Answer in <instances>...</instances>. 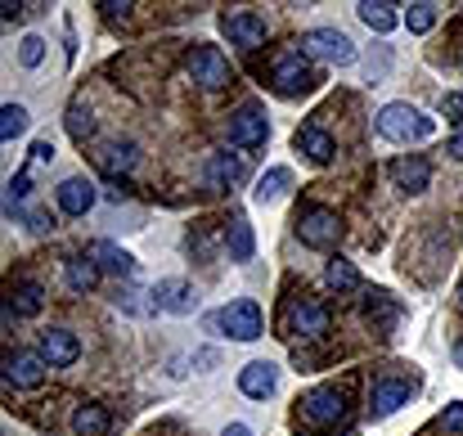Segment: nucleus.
Wrapping results in <instances>:
<instances>
[{"label": "nucleus", "mask_w": 463, "mask_h": 436, "mask_svg": "<svg viewBox=\"0 0 463 436\" xmlns=\"http://www.w3.org/2000/svg\"><path fill=\"white\" fill-rule=\"evenodd\" d=\"M239 175H243V162H239V157H230V153H212V157H207V189L221 194V189H230Z\"/></svg>", "instance_id": "22"}, {"label": "nucleus", "mask_w": 463, "mask_h": 436, "mask_svg": "<svg viewBox=\"0 0 463 436\" xmlns=\"http://www.w3.org/2000/svg\"><path fill=\"white\" fill-rule=\"evenodd\" d=\"M41 59H45V41H41V36H23L18 63H23V68H41Z\"/></svg>", "instance_id": "32"}, {"label": "nucleus", "mask_w": 463, "mask_h": 436, "mask_svg": "<svg viewBox=\"0 0 463 436\" xmlns=\"http://www.w3.org/2000/svg\"><path fill=\"white\" fill-rule=\"evenodd\" d=\"M459 306H463V289H459Z\"/></svg>", "instance_id": "41"}, {"label": "nucleus", "mask_w": 463, "mask_h": 436, "mask_svg": "<svg viewBox=\"0 0 463 436\" xmlns=\"http://www.w3.org/2000/svg\"><path fill=\"white\" fill-rule=\"evenodd\" d=\"M455 355H459V365H463V342H459V351H455Z\"/></svg>", "instance_id": "40"}, {"label": "nucleus", "mask_w": 463, "mask_h": 436, "mask_svg": "<svg viewBox=\"0 0 463 436\" xmlns=\"http://www.w3.org/2000/svg\"><path fill=\"white\" fill-rule=\"evenodd\" d=\"M298 45H302L307 59H319V63H337V68L355 63V45H351V36L337 32V27H310Z\"/></svg>", "instance_id": "5"}, {"label": "nucleus", "mask_w": 463, "mask_h": 436, "mask_svg": "<svg viewBox=\"0 0 463 436\" xmlns=\"http://www.w3.org/2000/svg\"><path fill=\"white\" fill-rule=\"evenodd\" d=\"M207 324H212V328H221V333H225V337H234V342H257V337H261V306L243 297V301L221 306Z\"/></svg>", "instance_id": "4"}, {"label": "nucleus", "mask_w": 463, "mask_h": 436, "mask_svg": "<svg viewBox=\"0 0 463 436\" xmlns=\"http://www.w3.org/2000/svg\"><path fill=\"white\" fill-rule=\"evenodd\" d=\"M221 436H252V428H243V423H230Z\"/></svg>", "instance_id": "39"}, {"label": "nucleus", "mask_w": 463, "mask_h": 436, "mask_svg": "<svg viewBox=\"0 0 463 436\" xmlns=\"http://www.w3.org/2000/svg\"><path fill=\"white\" fill-rule=\"evenodd\" d=\"M95 284H99V266H95V257H72V261H68V289L90 292Z\"/></svg>", "instance_id": "27"}, {"label": "nucleus", "mask_w": 463, "mask_h": 436, "mask_svg": "<svg viewBox=\"0 0 463 436\" xmlns=\"http://www.w3.org/2000/svg\"><path fill=\"white\" fill-rule=\"evenodd\" d=\"M405 401H410V378L383 374V378L373 383V392H369V414H373V419H387V414H396Z\"/></svg>", "instance_id": "12"}, {"label": "nucleus", "mask_w": 463, "mask_h": 436, "mask_svg": "<svg viewBox=\"0 0 463 436\" xmlns=\"http://www.w3.org/2000/svg\"><path fill=\"white\" fill-rule=\"evenodd\" d=\"M41 360H45L50 369H68V365H77V360H81V342H77V333H68V328H45V333H41Z\"/></svg>", "instance_id": "13"}, {"label": "nucleus", "mask_w": 463, "mask_h": 436, "mask_svg": "<svg viewBox=\"0 0 463 436\" xmlns=\"http://www.w3.org/2000/svg\"><path fill=\"white\" fill-rule=\"evenodd\" d=\"M95 162H99L109 175H127V171L136 166V145H131V140H113V145H104L95 153Z\"/></svg>", "instance_id": "23"}, {"label": "nucleus", "mask_w": 463, "mask_h": 436, "mask_svg": "<svg viewBox=\"0 0 463 436\" xmlns=\"http://www.w3.org/2000/svg\"><path fill=\"white\" fill-rule=\"evenodd\" d=\"M41 306H45V289H41L36 280H18V284L9 289V315L32 319V315H41Z\"/></svg>", "instance_id": "19"}, {"label": "nucleus", "mask_w": 463, "mask_h": 436, "mask_svg": "<svg viewBox=\"0 0 463 436\" xmlns=\"http://www.w3.org/2000/svg\"><path fill=\"white\" fill-rule=\"evenodd\" d=\"M284 324H288V333H293V337H324V333H328V324H333V315H328V306H324V301H315V297H298V301H288Z\"/></svg>", "instance_id": "9"}, {"label": "nucleus", "mask_w": 463, "mask_h": 436, "mask_svg": "<svg viewBox=\"0 0 463 436\" xmlns=\"http://www.w3.org/2000/svg\"><path fill=\"white\" fill-rule=\"evenodd\" d=\"M405 23H410V32H432L437 27V5H410V14H405Z\"/></svg>", "instance_id": "31"}, {"label": "nucleus", "mask_w": 463, "mask_h": 436, "mask_svg": "<svg viewBox=\"0 0 463 436\" xmlns=\"http://www.w3.org/2000/svg\"><path fill=\"white\" fill-rule=\"evenodd\" d=\"M27 131V109L23 104H5L0 109V140L9 145V140H18Z\"/></svg>", "instance_id": "30"}, {"label": "nucleus", "mask_w": 463, "mask_h": 436, "mask_svg": "<svg viewBox=\"0 0 463 436\" xmlns=\"http://www.w3.org/2000/svg\"><path fill=\"white\" fill-rule=\"evenodd\" d=\"M275 387H279V369L270 360H252L239 369V392L248 401H266V396H275Z\"/></svg>", "instance_id": "15"}, {"label": "nucleus", "mask_w": 463, "mask_h": 436, "mask_svg": "<svg viewBox=\"0 0 463 436\" xmlns=\"http://www.w3.org/2000/svg\"><path fill=\"white\" fill-rule=\"evenodd\" d=\"M221 32L230 36V45H239V50H261L266 45V36H270V23H266V14H252V9H239V14H225L221 18Z\"/></svg>", "instance_id": "8"}, {"label": "nucleus", "mask_w": 463, "mask_h": 436, "mask_svg": "<svg viewBox=\"0 0 463 436\" xmlns=\"http://www.w3.org/2000/svg\"><path fill=\"white\" fill-rule=\"evenodd\" d=\"M131 9H136L131 0H104V5H99V14H104L109 23H118V18L127 23V18H131Z\"/></svg>", "instance_id": "33"}, {"label": "nucleus", "mask_w": 463, "mask_h": 436, "mask_svg": "<svg viewBox=\"0 0 463 436\" xmlns=\"http://www.w3.org/2000/svg\"><path fill=\"white\" fill-rule=\"evenodd\" d=\"M324 280H328V289L333 292H355L360 289V270H355L351 261H342V257H333V261H328Z\"/></svg>", "instance_id": "28"}, {"label": "nucleus", "mask_w": 463, "mask_h": 436, "mask_svg": "<svg viewBox=\"0 0 463 436\" xmlns=\"http://www.w3.org/2000/svg\"><path fill=\"white\" fill-rule=\"evenodd\" d=\"M270 86L284 95V100H293V95H302L315 86V72H310V59L302 54V45H284L275 59H270Z\"/></svg>", "instance_id": "2"}, {"label": "nucleus", "mask_w": 463, "mask_h": 436, "mask_svg": "<svg viewBox=\"0 0 463 436\" xmlns=\"http://www.w3.org/2000/svg\"><path fill=\"white\" fill-rule=\"evenodd\" d=\"M298 405H302V419L315 432H328V428H337L346 419V396L337 387H310Z\"/></svg>", "instance_id": "6"}, {"label": "nucleus", "mask_w": 463, "mask_h": 436, "mask_svg": "<svg viewBox=\"0 0 463 436\" xmlns=\"http://www.w3.org/2000/svg\"><path fill=\"white\" fill-rule=\"evenodd\" d=\"M45 369L50 365L41 355H32V351H9L5 355V383L18 387V392H36L45 383Z\"/></svg>", "instance_id": "11"}, {"label": "nucleus", "mask_w": 463, "mask_h": 436, "mask_svg": "<svg viewBox=\"0 0 463 436\" xmlns=\"http://www.w3.org/2000/svg\"><path fill=\"white\" fill-rule=\"evenodd\" d=\"M184 72H189V81L203 86V90H225V86L234 81V68H230V59H225L216 45H194V50L184 54Z\"/></svg>", "instance_id": "3"}, {"label": "nucleus", "mask_w": 463, "mask_h": 436, "mask_svg": "<svg viewBox=\"0 0 463 436\" xmlns=\"http://www.w3.org/2000/svg\"><path fill=\"white\" fill-rule=\"evenodd\" d=\"M441 113H446V118H450V122H463V95H459V90H455V95H446V100H441Z\"/></svg>", "instance_id": "35"}, {"label": "nucleus", "mask_w": 463, "mask_h": 436, "mask_svg": "<svg viewBox=\"0 0 463 436\" xmlns=\"http://www.w3.org/2000/svg\"><path fill=\"white\" fill-rule=\"evenodd\" d=\"M72 432L104 436L109 432V410H104V405H77V410H72Z\"/></svg>", "instance_id": "26"}, {"label": "nucleus", "mask_w": 463, "mask_h": 436, "mask_svg": "<svg viewBox=\"0 0 463 436\" xmlns=\"http://www.w3.org/2000/svg\"><path fill=\"white\" fill-rule=\"evenodd\" d=\"M0 18H5V23H14V18H23V5H14V0H5V5H0Z\"/></svg>", "instance_id": "37"}, {"label": "nucleus", "mask_w": 463, "mask_h": 436, "mask_svg": "<svg viewBox=\"0 0 463 436\" xmlns=\"http://www.w3.org/2000/svg\"><path fill=\"white\" fill-rule=\"evenodd\" d=\"M446 153H450L455 162H463V131H459V136H455V140H446Z\"/></svg>", "instance_id": "38"}, {"label": "nucleus", "mask_w": 463, "mask_h": 436, "mask_svg": "<svg viewBox=\"0 0 463 436\" xmlns=\"http://www.w3.org/2000/svg\"><path fill=\"white\" fill-rule=\"evenodd\" d=\"M149 297H154L157 310H166V315H194L198 310V292L184 280H162V284H154Z\"/></svg>", "instance_id": "14"}, {"label": "nucleus", "mask_w": 463, "mask_h": 436, "mask_svg": "<svg viewBox=\"0 0 463 436\" xmlns=\"http://www.w3.org/2000/svg\"><path fill=\"white\" fill-rule=\"evenodd\" d=\"M459 63H463V59H459Z\"/></svg>", "instance_id": "42"}, {"label": "nucleus", "mask_w": 463, "mask_h": 436, "mask_svg": "<svg viewBox=\"0 0 463 436\" xmlns=\"http://www.w3.org/2000/svg\"><path fill=\"white\" fill-rule=\"evenodd\" d=\"M68 136H72L77 145H86V140L95 136V118H90V104H86V100H77V104L68 109Z\"/></svg>", "instance_id": "29"}, {"label": "nucleus", "mask_w": 463, "mask_h": 436, "mask_svg": "<svg viewBox=\"0 0 463 436\" xmlns=\"http://www.w3.org/2000/svg\"><path fill=\"white\" fill-rule=\"evenodd\" d=\"M252 225L243 221V216H234L230 221V230H225V252H230V261H252Z\"/></svg>", "instance_id": "25"}, {"label": "nucleus", "mask_w": 463, "mask_h": 436, "mask_svg": "<svg viewBox=\"0 0 463 436\" xmlns=\"http://www.w3.org/2000/svg\"><path fill=\"white\" fill-rule=\"evenodd\" d=\"M54 203H59L63 216H86V212L95 207V185H90L86 175H68V180L54 189Z\"/></svg>", "instance_id": "16"}, {"label": "nucleus", "mask_w": 463, "mask_h": 436, "mask_svg": "<svg viewBox=\"0 0 463 436\" xmlns=\"http://www.w3.org/2000/svg\"><path fill=\"white\" fill-rule=\"evenodd\" d=\"M392 180H396L405 194H423V189L432 185V162H428V157H419V153L396 157V162H392Z\"/></svg>", "instance_id": "17"}, {"label": "nucleus", "mask_w": 463, "mask_h": 436, "mask_svg": "<svg viewBox=\"0 0 463 436\" xmlns=\"http://www.w3.org/2000/svg\"><path fill=\"white\" fill-rule=\"evenodd\" d=\"M441 432L463 436V401H459V405H450V410L441 414Z\"/></svg>", "instance_id": "34"}, {"label": "nucleus", "mask_w": 463, "mask_h": 436, "mask_svg": "<svg viewBox=\"0 0 463 436\" xmlns=\"http://www.w3.org/2000/svg\"><path fill=\"white\" fill-rule=\"evenodd\" d=\"M355 14H360V23H364V27H373L378 36L396 32V23H401L396 5H387V0H360V5H355Z\"/></svg>", "instance_id": "20"}, {"label": "nucleus", "mask_w": 463, "mask_h": 436, "mask_svg": "<svg viewBox=\"0 0 463 436\" xmlns=\"http://www.w3.org/2000/svg\"><path fill=\"white\" fill-rule=\"evenodd\" d=\"M298 239H302L307 248H315V252L333 248V243L342 239L337 212H333V207H302V212H298Z\"/></svg>", "instance_id": "7"}, {"label": "nucleus", "mask_w": 463, "mask_h": 436, "mask_svg": "<svg viewBox=\"0 0 463 436\" xmlns=\"http://www.w3.org/2000/svg\"><path fill=\"white\" fill-rule=\"evenodd\" d=\"M378 136L383 140H392V145H419V140H432V131H437V118H428V113H419L414 104H387L383 113H378Z\"/></svg>", "instance_id": "1"}, {"label": "nucleus", "mask_w": 463, "mask_h": 436, "mask_svg": "<svg viewBox=\"0 0 463 436\" xmlns=\"http://www.w3.org/2000/svg\"><path fill=\"white\" fill-rule=\"evenodd\" d=\"M288 185H293V171L288 166H270L261 180H257V189H252V198L266 207V203H279L284 194H288Z\"/></svg>", "instance_id": "24"}, {"label": "nucleus", "mask_w": 463, "mask_h": 436, "mask_svg": "<svg viewBox=\"0 0 463 436\" xmlns=\"http://www.w3.org/2000/svg\"><path fill=\"white\" fill-rule=\"evenodd\" d=\"M90 257H95V266H104L109 275H122V280H131V275H136V257H131V252H122V248H118V243H109V239H104V243H95V248H90Z\"/></svg>", "instance_id": "21"}, {"label": "nucleus", "mask_w": 463, "mask_h": 436, "mask_svg": "<svg viewBox=\"0 0 463 436\" xmlns=\"http://www.w3.org/2000/svg\"><path fill=\"white\" fill-rule=\"evenodd\" d=\"M50 157H54V145H50V140H36V145H32V162H50Z\"/></svg>", "instance_id": "36"}, {"label": "nucleus", "mask_w": 463, "mask_h": 436, "mask_svg": "<svg viewBox=\"0 0 463 436\" xmlns=\"http://www.w3.org/2000/svg\"><path fill=\"white\" fill-rule=\"evenodd\" d=\"M293 145H298V153H307L310 162H333V153H337V140L324 131V127H302L298 136H293Z\"/></svg>", "instance_id": "18"}, {"label": "nucleus", "mask_w": 463, "mask_h": 436, "mask_svg": "<svg viewBox=\"0 0 463 436\" xmlns=\"http://www.w3.org/2000/svg\"><path fill=\"white\" fill-rule=\"evenodd\" d=\"M270 140V122H266V109L257 104H243L230 113V145L239 148H261Z\"/></svg>", "instance_id": "10"}]
</instances>
